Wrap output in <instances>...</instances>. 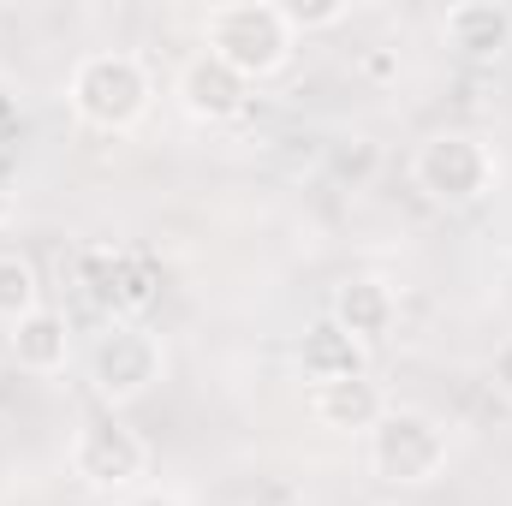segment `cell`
<instances>
[{
    "mask_svg": "<svg viewBox=\"0 0 512 506\" xmlns=\"http://www.w3.org/2000/svg\"><path fill=\"white\" fill-rule=\"evenodd\" d=\"M66 108L78 114V126L120 137L137 131L143 114L155 108V78L131 48H90L66 72Z\"/></svg>",
    "mask_w": 512,
    "mask_h": 506,
    "instance_id": "1",
    "label": "cell"
},
{
    "mask_svg": "<svg viewBox=\"0 0 512 506\" xmlns=\"http://www.w3.org/2000/svg\"><path fill=\"white\" fill-rule=\"evenodd\" d=\"M203 54H215L221 66H233L245 84H262L274 72H286L298 30L286 24L280 0H221L203 12Z\"/></svg>",
    "mask_w": 512,
    "mask_h": 506,
    "instance_id": "2",
    "label": "cell"
},
{
    "mask_svg": "<svg viewBox=\"0 0 512 506\" xmlns=\"http://www.w3.org/2000/svg\"><path fill=\"white\" fill-rule=\"evenodd\" d=\"M84 376L108 411H126L137 399H149L155 381L167 376V346L143 316H108L84 346Z\"/></svg>",
    "mask_w": 512,
    "mask_h": 506,
    "instance_id": "3",
    "label": "cell"
},
{
    "mask_svg": "<svg viewBox=\"0 0 512 506\" xmlns=\"http://www.w3.org/2000/svg\"><path fill=\"white\" fill-rule=\"evenodd\" d=\"M364 465L387 489H429L453 465V435L441 417L417 405H387L376 429L364 435Z\"/></svg>",
    "mask_w": 512,
    "mask_h": 506,
    "instance_id": "4",
    "label": "cell"
},
{
    "mask_svg": "<svg viewBox=\"0 0 512 506\" xmlns=\"http://www.w3.org/2000/svg\"><path fill=\"white\" fill-rule=\"evenodd\" d=\"M411 185L435 203V209H477L495 185H501V155L483 131H435L417 143L411 155Z\"/></svg>",
    "mask_w": 512,
    "mask_h": 506,
    "instance_id": "5",
    "label": "cell"
},
{
    "mask_svg": "<svg viewBox=\"0 0 512 506\" xmlns=\"http://www.w3.org/2000/svg\"><path fill=\"white\" fill-rule=\"evenodd\" d=\"M66 471L90 489V495H131L149 477V441L131 429L120 411H96L78 423L72 447H66Z\"/></svg>",
    "mask_w": 512,
    "mask_h": 506,
    "instance_id": "6",
    "label": "cell"
},
{
    "mask_svg": "<svg viewBox=\"0 0 512 506\" xmlns=\"http://www.w3.org/2000/svg\"><path fill=\"white\" fill-rule=\"evenodd\" d=\"M256 84H245L233 66H221L215 54H191L179 72H173V102L185 108V120H197V126H227V120H239L245 114V102H251Z\"/></svg>",
    "mask_w": 512,
    "mask_h": 506,
    "instance_id": "7",
    "label": "cell"
},
{
    "mask_svg": "<svg viewBox=\"0 0 512 506\" xmlns=\"http://www.w3.org/2000/svg\"><path fill=\"white\" fill-rule=\"evenodd\" d=\"M328 322L340 334H352L364 352H376L387 334L399 328V292H393V280H382V274H346L334 286V298H328Z\"/></svg>",
    "mask_w": 512,
    "mask_h": 506,
    "instance_id": "8",
    "label": "cell"
},
{
    "mask_svg": "<svg viewBox=\"0 0 512 506\" xmlns=\"http://www.w3.org/2000/svg\"><path fill=\"white\" fill-rule=\"evenodd\" d=\"M441 42L465 60H501L512 48V6L501 0H459L441 12Z\"/></svg>",
    "mask_w": 512,
    "mask_h": 506,
    "instance_id": "9",
    "label": "cell"
},
{
    "mask_svg": "<svg viewBox=\"0 0 512 506\" xmlns=\"http://www.w3.org/2000/svg\"><path fill=\"white\" fill-rule=\"evenodd\" d=\"M6 352H12V364L24 376H60L72 364V328H66L60 310L42 304V310H30L24 322L6 328Z\"/></svg>",
    "mask_w": 512,
    "mask_h": 506,
    "instance_id": "10",
    "label": "cell"
},
{
    "mask_svg": "<svg viewBox=\"0 0 512 506\" xmlns=\"http://www.w3.org/2000/svg\"><path fill=\"white\" fill-rule=\"evenodd\" d=\"M382 411H387V393L376 387V376L310 387V417H316L322 429H334V435H370Z\"/></svg>",
    "mask_w": 512,
    "mask_h": 506,
    "instance_id": "11",
    "label": "cell"
},
{
    "mask_svg": "<svg viewBox=\"0 0 512 506\" xmlns=\"http://www.w3.org/2000/svg\"><path fill=\"white\" fill-rule=\"evenodd\" d=\"M292 364H298V381H304V387H328V381L370 376V352H364L352 334H340L334 322H316V328L298 340Z\"/></svg>",
    "mask_w": 512,
    "mask_h": 506,
    "instance_id": "12",
    "label": "cell"
},
{
    "mask_svg": "<svg viewBox=\"0 0 512 506\" xmlns=\"http://www.w3.org/2000/svg\"><path fill=\"white\" fill-rule=\"evenodd\" d=\"M30 310H42V274L24 251H0V322H24Z\"/></svg>",
    "mask_w": 512,
    "mask_h": 506,
    "instance_id": "13",
    "label": "cell"
},
{
    "mask_svg": "<svg viewBox=\"0 0 512 506\" xmlns=\"http://www.w3.org/2000/svg\"><path fill=\"white\" fill-rule=\"evenodd\" d=\"M280 12H286V24H292L298 36H310V30L346 24V18H352V0H292V6H280Z\"/></svg>",
    "mask_w": 512,
    "mask_h": 506,
    "instance_id": "14",
    "label": "cell"
},
{
    "mask_svg": "<svg viewBox=\"0 0 512 506\" xmlns=\"http://www.w3.org/2000/svg\"><path fill=\"white\" fill-rule=\"evenodd\" d=\"M489 381H495V393L512 405V334L495 346V358H489Z\"/></svg>",
    "mask_w": 512,
    "mask_h": 506,
    "instance_id": "15",
    "label": "cell"
},
{
    "mask_svg": "<svg viewBox=\"0 0 512 506\" xmlns=\"http://www.w3.org/2000/svg\"><path fill=\"white\" fill-rule=\"evenodd\" d=\"M114 506H191V501L173 495V489H131V495H120Z\"/></svg>",
    "mask_w": 512,
    "mask_h": 506,
    "instance_id": "16",
    "label": "cell"
}]
</instances>
